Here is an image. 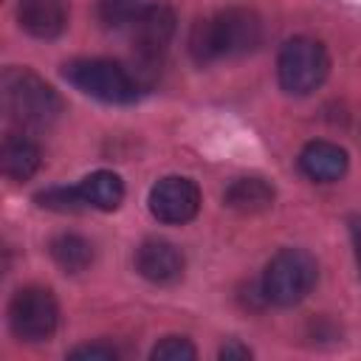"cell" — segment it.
<instances>
[{
  "mask_svg": "<svg viewBox=\"0 0 361 361\" xmlns=\"http://www.w3.org/2000/svg\"><path fill=\"white\" fill-rule=\"evenodd\" d=\"M319 279V265L313 259V254H307L305 248H282L276 251L265 271H262V299L279 307H290L299 305L316 285Z\"/></svg>",
  "mask_w": 361,
  "mask_h": 361,
  "instance_id": "cell-4",
  "label": "cell"
},
{
  "mask_svg": "<svg viewBox=\"0 0 361 361\" xmlns=\"http://www.w3.org/2000/svg\"><path fill=\"white\" fill-rule=\"evenodd\" d=\"M350 166L347 149L333 144V141H310L299 152V169L305 178L316 183H336L344 178Z\"/></svg>",
  "mask_w": 361,
  "mask_h": 361,
  "instance_id": "cell-10",
  "label": "cell"
},
{
  "mask_svg": "<svg viewBox=\"0 0 361 361\" xmlns=\"http://www.w3.org/2000/svg\"><path fill=\"white\" fill-rule=\"evenodd\" d=\"M130 34H133V51L138 62L144 68H155L175 37V11L164 3H149L141 8L135 23L130 25Z\"/></svg>",
  "mask_w": 361,
  "mask_h": 361,
  "instance_id": "cell-7",
  "label": "cell"
},
{
  "mask_svg": "<svg viewBox=\"0 0 361 361\" xmlns=\"http://www.w3.org/2000/svg\"><path fill=\"white\" fill-rule=\"evenodd\" d=\"M68 358H82V361H116L118 353L110 344H85L68 353Z\"/></svg>",
  "mask_w": 361,
  "mask_h": 361,
  "instance_id": "cell-19",
  "label": "cell"
},
{
  "mask_svg": "<svg viewBox=\"0 0 361 361\" xmlns=\"http://www.w3.org/2000/svg\"><path fill=\"white\" fill-rule=\"evenodd\" d=\"M62 76L79 93L104 104H130L141 96V79L124 65L102 56H82L62 65Z\"/></svg>",
  "mask_w": 361,
  "mask_h": 361,
  "instance_id": "cell-3",
  "label": "cell"
},
{
  "mask_svg": "<svg viewBox=\"0 0 361 361\" xmlns=\"http://www.w3.org/2000/svg\"><path fill=\"white\" fill-rule=\"evenodd\" d=\"M59 305L48 288H20L8 302V327L20 341H45L56 333Z\"/></svg>",
  "mask_w": 361,
  "mask_h": 361,
  "instance_id": "cell-6",
  "label": "cell"
},
{
  "mask_svg": "<svg viewBox=\"0 0 361 361\" xmlns=\"http://www.w3.org/2000/svg\"><path fill=\"white\" fill-rule=\"evenodd\" d=\"M135 271L155 285H172L183 276V254L169 240H144L135 248Z\"/></svg>",
  "mask_w": 361,
  "mask_h": 361,
  "instance_id": "cell-9",
  "label": "cell"
},
{
  "mask_svg": "<svg viewBox=\"0 0 361 361\" xmlns=\"http://www.w3.org/2000/svg\"><path fill=\"white\" fill-rule=\"evenodd\" d=\"M144 6L141 0H99V20L107 28H130Z\"/></svg>",
  "mask_w": 361,
  "mask_h": 361,
  "instance_id": "cell-16",
  "label": "cell"
},
{
  "mask_svg": "<svg viewBox=\"0 0 361 361\" xmlns=\"http://www.w3.org/2000/svg\"><path fill=\"white\" fill-rule=\"evenodd\" d=\"M262 42V20L251 8H223L206 20H197L189 34V54L195 62L209 65L226 56L251 54Z\"/></svg>",
  "mask_w": 361,
  "mask_h": 361,
  "instance_id": "cell-1",
  "label": "cell"
},
{
  "mask_svg": "<svg viewBox=\"0 0 361 361\" xmlns=\"http://www.w3.org/2000/svg\"><path fill=\"white\" fill-rule=\"evenodd\" d=\"M39 161H42L39 147L23 133L8 135L0 147V166H3V175L11 180H28L39 169Z\"/></svg>",
  "mask_w": 361,
  "mask_h": 361,
  "instance_id": "cell-13",
  "label": "cell"
},
{
  "mask_svg": "<svg viewBox=\"0 0 361 361\" xmlns=\"http://www.w3.org/2000/svg\"><path fill=\"white\" fill-rule=\"evenodd\" d=\"M350 237H353L355 262H358V274H361V217H353V220H350Z\"/></svg>",
  "mask_w": 361,
  "mask_h": 361,
  "instance_id": "cell-21",
  "label": "cell"
},
{
  "mask_svg": "<svg viewBox=\"0 0 361 361\" xmlns=\"http://www.w3.org/2000/svg\"><path fill=\"white\" fill-rule=\"evenodd\" d=\"M0 99L8 121L23 130H45L62 113L59 93L25 68H6L0 79Z\"/></svg>",
  "mask_w": 361,
  "mask_h": 361,
  "instance_id": "cell-2",
  "label": "cell"
},
{
  "mask_svg": "<svg viewBox=\"0 0 361 361\" xmlns=\"http://www.w3.org/2000/svg\"><path fill=\"white\" fill-rule=\"evenodd\" d=\"M48 248H51L54 262H56L65 274H79V271H85V268L93 262V245H90L85 237L71 234V231L56 234Z\"/></svg>",
  "mask_w": 361,
  "mask_h": 361,
  "instance_id": "cell-15",
  "label": "cell"
},
{
  "mask_svg": "<svg viewBox=\"0 0 361 361\" xmlns=\"http://www.w3.org/2000/svg\"><path fill=\"white\" fill-rule=\"evenodd\" d=\"M155 361H192L195 355H197V350H195V344L189 341V338H183V336H166V338H161L155 347H152V353H149Z\"/></svg>",
  "mask_w": 361,
  "mask_h": 361,
  "instance_id": "cell-18",
  "label": "cell"
},
{
  "mask_svg": "<svg viewBox=\"0 0 361 361\" xmlns=\"http://www.w3.org/2000/svg\"><path fill=\"white\" fill-rule=\"evenodd\" d=\"M330 73L327 48L310 37H293L279 48L276 56V79L279 87L290 96H310L322 87Z\"/></svg>",
  "mask_w": 361,
  "mask_h": 361,
  "instance_id": "cell-5",
  "label": "cell"
},
{
  "mask_svg": "<svg viewBox=\"0 0 361 361\" xmlns=\"http://www.w3.org/2000/svg\"><path fill=\"white\" fill-rule=\"evenodd\" d=\"M37 203L51 212H85V200L76 186H51L37 195Z\"/></svg>",
  "mask_w": 361,
  "mask_h": 361,
  "instance_id": "cell-17",
  "label": "cell"
},
{
  "mask_svg": "<svg viewBox=\"0 0 361 361\" xmlns=\"http://www.w3.org/2000/svg\"><path fill=\"white\" fill-rule=\"evenodd\" d=\"M220 358L223 361H245V358H251V350L245 344H240L237 338H231L220 347Z\"/></svg>",
  "mask_w": 361,
  "mask_h": 361,
  "instance_id": "cell-20",
  "label": "cell"
},
{
  "mask_svg": "<svg viewBox=\"0 0 361 361\" xmlns=\"http://www.w3.org/2000/svg\"><path fill=\"white\" fill-rule=\"evenodd\" d=\"M76 189H79L85 206L99 209V212H113L124 200V180L110 169H96V172L85 175L76 183Z\"/></svg>",
  "mask_w": 361,
  "mask_h": 361,
  "instance_id": "cell-12",
  "label": "cell"
},
{
  "mask_svg": "<svg viewBox=\"0 0 361 361\" xmlns=\"http://www.w3.org/2000/svg\"><path fill=\"white\" fill-rule=\"evenodd\" d=\"M223 200H226L228 209H234L240 214H257V212L271 209L274 186L262 178H237L223 192Z\"/></svg>",
  "mask_w": 361,
  "mask_h": 361,
  "instance_id": "cell-14",
  "label": "cell"
},
{
  "mask_svg": "<svg viewBox=\"0 0 361 361\" xmlns=\"http://www.w3.org/2000/svg\"><path fill=\"white\" fill-rule=\"evenodd\" d=\"M20 28L37 39H56L68 28L65 0H20L17 6Z\"/></svg>",
  "mask_w": 361,
  "mask_h": 361,
  "instance_id": "cell-11",
  "label": "cell"
},
{
  "mask_svg": "<svg viewBox=\"0 0 361 361\" xmlns=\"http://www.w3.org/2000/svg\"><path fill=\"white\" fill-rule=\"evenodd\" d=\"M147 203L155 220L166 226H183L200 209V189L183 175H166L149 189Z\"/></svg>",
  "mask_w": 361,
  "mask_h": 361,
  "instance_id": "cell-8",
  "label": "cell"
}]
</instances>
